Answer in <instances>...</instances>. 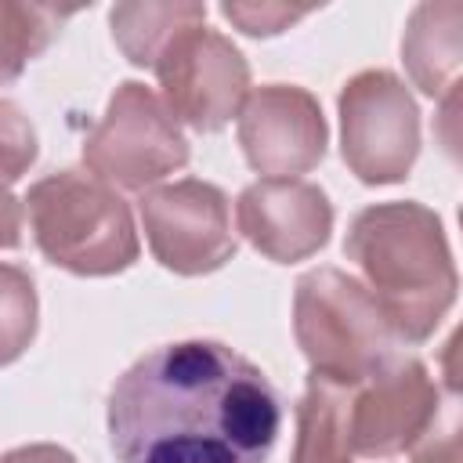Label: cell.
<instances>
[{
  "label": "cell",
  "mask_w": 463,
  "mask_h": 463,
  "mask_svg": "<svg viewBox=\"0 0 463 463\" xmlns=\"http://www.w3.org/2000/svg\"><path fill=\"white\" fill-rule=\"evenodd\" d=\"M137 213L152 257L174 275H210L239 250L228 195L210 181L181 177L174 184L145 188Z\"/></svg>",
  "instance_id": "9"
},
{
  "label": "cell",
  "mask_w": 463,
  "mask_h": 463,
  "mask_svg": "<svg viewBox=\"0 0 463 463\" xmlns=\"http://www.w3.org/2000/svg\"><path fill=\"white\" fill-rule=\"evenodd\" d=\"M344 257L365 275V289L380 304L398 344L434 336L456 304L459 275L441 217L412 199L373 203L347 224Z\"/></svg>",
  "instance_id": "2"
},
{
  "label": "cell",
  "mask_w": 463,
  "mask_h": 463,
  "mask_svg": "<svg viewBox=\"0 0 463 463\" xmlns=\"http://www.w3.org/2000/svg\"><path fill=\"white\" fill-rule=\"evenodd\" d=\"M279 427L275 383L221 340L163 344L109 394L116 463H264Z\"/></svg>",
  "instance_id": "1"
},
{
  "label": "cell",
  "mask_w": 463,
  "mask_h": 463,
  "mask_svg": "<svg viewBox=\"0 0 463 463\" xmlns=\"http://www.w3.org/2000/svg\"><path fill=\"white\" fill-rule=\"evenodd\" d=\"M36 286L18 264L0 260V365L18 362L36 336Z\"/></svg>",
  "instance_id": "16"
},
{
  "label": "cell",
  "mask_w": 463,
  "mask_h": 463,
  "mask_svg": "<svg viewBox=\"0 0 463 463\" xmlns=\"http://www.w3.org/2000/svg\"><path fill=\"white\" fill-rule=\"evenodd\" d=\"M293 336L311 373L362 380L398 347L373 293L340 268H311L293 289Z\"/></svg>",
  "instance_id": "5"
},
{
  "label": "cell",
  "mask_w": 463,
  "mask_h": 463,
  "mask_svg": "<svg viewBox=\"0 0 463 463\" xmlns=\"http://www.w3.org/2000/svg\"><path fill=\"white\" fill-rule=\"evenodd\" d=\"M188 163V137L166 112L163 98L127 80L112 90L105 116L83 137V166L109 188L145 192Z\"/></svg>",
  "instance_id": "6"
},
{
  "label": "cell",
  "mask_w": 463,
  "mask_h": 463,
  "mask_svg": "<svg viewBox=\"0 0 463 463\" xmlns=\"http://www.w3.org/2000/svg\"><path fill=\"white\" fill-rule=\"evenodd\" d=\"M354 456L459 463V391L452 369L438 383L412 354H391L351 391Z\"/></svg>",
  "instance_id": "3"
},
{
  "label": "cell",
  "mask_w": 463,
  "mask_h": 463,
  "mask_svg": "<svg viewBox=\"0 0 463 463\" xmlns=\"http://www.w3.org/2000/svg\"><path fill=\"white\" fill-rule=\"evenodd\" d=\"M152 69L166 112L199 134L228 127L250 94V65L242 51L224 33L206 29V22L177 33Z\"/></svg>",
  "instance_id": "8"
},
{
  "label": "cell",
  "mask_w": 463,
  "mask_h": 463,
  "mask_svg": "<svg viewBox=\"0 0 463 463\" xmlns=\"http://www.w3.org/2000/svg\"><path fill=\"white\" fill-rule=\"evenodd\" d=\"M340 156L362 184H398L420 156V109L391 69L354 72L336 94Z\"/></svg>",
  "instance_id": "7"
},
{
  "label": "cell",
  "mask_w": 463,
  "mask_h": 463,
  "mask_svg": "<svg viewBox=\"0 0 463 463\" xmlns=\"http://www.w3.org/2000/svg\"><path fill=\"white\" fill-rule=\"evenodd\" d=\"M235 221L257 253L275 264H297L329 242L333 203L311 181L264 177L239 192Z\"/></svg>",
  "instance_id": "11"
},
{
  "label": "cell",
  "mask_w": 463,
  "mask_h": 463,
  "mask_svg": "<svg viewBox=\"0 0 463 463\" xmlns=\"http://www.w3.org/2000/svg\"><path fill=\"white\" fill-rule=\"evenodd\" d=\"M206 22V4L195 0H170V4H116L109 11L112 40L123 51V58L137 69H152L166 43Z\"/></svg>",
  "instance_id": "14"
},
{
  "label": "cell",
  "mask_w": 463,
  "mask_h": 463,
  "mask_svg": "<svg viewBox=\"0 0 463 463\" xmlns=\"http://www.w3.org/2000/svg\"><path fill=\"white\" fill-rule=\"evenodd\" d=\"M22 203L40 253L61 271L105 279L127 271L141 253L127 199L90 174H47L29 184Z\"/></svg>",
  "instance_id": "4"
},
{
  "label": "cell",
  "mask_w": 463,
  "mask_h": 463,
  "mask_svg": "<svg viewBox=\"0 0 463 463\" xmlns=\"http://www.w3.org/2000/svg\"><path fill=\"white\" fill-rule=\"evenodd\" d=\"M22 203L0 184V250L22 246Z\"/></svg>",
  "instance_id": "19"
},
{
  "label": "cell",
  "mask_w": 463,
  "mask_h": 463,
  "mask_svg": "<svg viewBox=\"0 0 463 463\" xmlns=\"http://www.w3.org/2000/svg\"><path fill=\"white\" fill-rule=\"evenodd\" d=\"M72 18V7L0 0V87L14 83L33 58H40L61 25Z\"/></svg>",
  "instance_id": "15"
},
{
  "label": "cell",
  "mask_w": 463,
  "mask_h": 463,
  "mask_svg": "<svg viewBox=\"0 0 463 463\" xmlns=\"http://www.w3.org/2000/svg\"><path fill=\"white\" fill-rule=\"evenodd\" d=\"M0 463H76V456L69 449H61V445L40 441V445H18V449L4 452Z\"/></svg>",
  "instance_id": "20"
},
{
  "label": "cell",
  "mask_w": 463,
  "mask_h": 463,
  "mask_svg": "<svg viewBox=\"0 0 463 463\" xmlns=\"http://www.w3.org/2000/svg\"><path fill=\"white\" fill-rule=\"evenodd\" d=\"M239 145L246 163L264 177H297L326 159L329 127L311 90L264 83L239 109Z\"/></svg>",
  "instance_id": "10"
},
{
  "label": "cell",
  "mask_w": 463,
  "mask_h": 463,
  "mask_svg": "<svg viewBox=\"0 0 463 463\" xmlns=\"http://www.w3.org/2000/svg\"><path fill=\"white\" fill-rule=\"evenodd\" d=\"M36 163V130L29 116L0 98V184H14L29 166Z\"/></svg>",
  "instance_id": "17"
},
{
  "label": "cell",
  "mask_w": 463,
  "mask_h": 463,
  "mask_svg": "<svg viewBox=\"0 0 463 463\" xmlns=\"http://www.w3.org/2000/svg\"><path fill=\"white\" fill-rule=\"evenodd\" d=\"M459 54H463V4L441 0V4L412 7L402 36V61L412 83L427 98H441L456 90Z\"/></svg>",
  "instance_id": "12"
},
{
  "label": "cell",
  "mask_w": 463,
  "mask_h": 463,
  "mask_svg": "<svg viewBox=\"0 0 463 463\" xmlns=\"http://www.w3.org/2000/svg\"><path fill=\"white\" fill-rule=\"evenodd\" d=\"M351 391L354 380L307 373L297 405V441L289 463H351Z\"/></svg>",
  "instance_id": "13"
},
{
  "label": "cell",
  "mask_w": 463,
  "mask_h": 463,
  "mask_svg": "<svg viewBox=\"0 0 463 463\" xmlns=\"http://www.w3.org/2000/svg\"><path fill=\"white\" fill-rule=\"evenodd\" d=\"M221 14L242 29L246 36H275L282 29H289L293 22H300L307 14V7H289V4H275V0H232L221 4Z\"/></svg>",
  "instance_id": "18"
}]
</instances>
